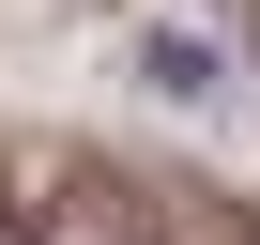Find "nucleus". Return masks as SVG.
Wrapping results in <instances>:
<instances>
[{
  "label": "nucleus",
  "instance_id": "obj_1",
  "mask_svg": "<svg viewBox=\"0 0 260 245\" xmlns=\"http://www.w3.org/2000/svg\"><path fill=\"white\" fill-rule=\"evenodd\" d=\"M31 245H169V199L122 184V169H61L46 215H31Z\"/></svg>",
  "mask_w": 260,
  "mask_h": 245
},
{
  "label": "nucleus",
  "instance_id": "obj_2",
  "mask_svg": "<svg viewBox=\"0 0 260 245\" xmlns=\"http://www.w3.org/2000/svg\"><path fill=\"white\" fill-rule=\"evenodd\" d=\"M0 245H16V184H0Z\"/></svg>",
  "mask_w": 260,
  "mask_h": 245
}]
</instances>
